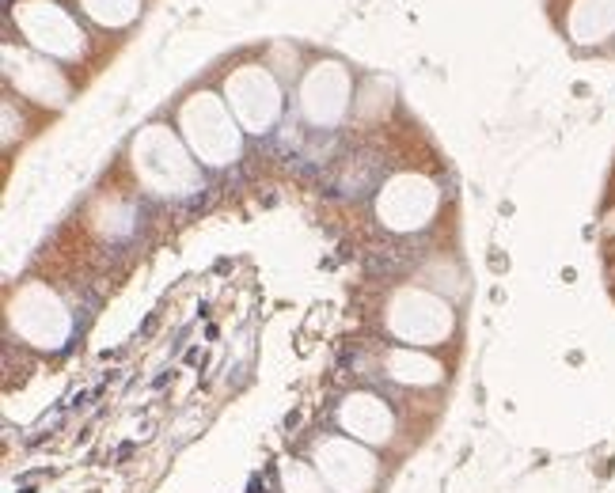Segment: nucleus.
<instances>
[{"mask_svg": "<svg viewBox=\"0 0 615 493\" xmlns=\"http://www.w3.org/2000/svg\"><path fill=\"white\" fill-rule=\"evenodd\" d=\"M311 467L334 493H380L384 489V456L346 432L319 437L311 448Z\"/></svg>", "mask_w": 615, "mask_h": 493, "instance_id": "nucleus-1", "label": "nucleus"}, {"mask_svg": "<svg viewBox=\"0 0 615 493\" xmlns=\"http://www.w3.org/2000/svg\"><path fill=\"white\" fill-rule=\"evenodd\" d=\"M334 418H338V429L346 432V437L368 444V448H376V451L392 448V444L399 440V418H395L392 402L372 395V391L346 395V399L338 402Z\"/></svg>", "mask_w": 615, "mask_h": 493, "instance_id": "nucleus-2", "label": "nucleus"}, {"mask_svg": "<svg viewBox=\"0 0 615 493\" xmlns=\"http://www.w3.org/2000/svg\"><path fill=\"white\" fill-rule=\"evenodd\" d=\"M387 380L403 383V387H425V383H437L441 380V368H437L433 361H425V357H410V353H392V361H387Z\"/></svg>", "mask_w": 615, "mask_h": 493, "instance_id": "nucleus-3", "label": "nucleus"}, {"mask_svg": "<svg viewBox=\"0 0 615 493\" xmlns=\"http://www.w3.org/2000/svg\"><path fill=\"white\" fill-rule=\"evenodd\" d=\"M281 489L285 493H334L311 463H296V459L281 463Z\"/></svg>", "mask_w": 615, "mask_h": 493, "instance_id": "nucleus-4", "label": "nucleus"}]
</instances>
